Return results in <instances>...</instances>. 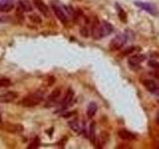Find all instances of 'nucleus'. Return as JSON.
Here are the masks:
<instances>
[{
  "instance_id": "f257e3e1",
  "label": "nucleus",
  "mask_w": 159,
  "mask_h": 149,
  "mask_svg": "<svg viewBox=\"0 0 159 149\" xmlns=\"http://www.w3.org/2000/svg\"><path fill=\"white\" fill-rule=\"evenodd\" d=\"M43 100H44L43 93L37 92L25 97L23 100H22V105L25 107H36V105H38L39 103H41L43 102Z\"/></svg>"
},
{
  "instance_id": "f03ea898",
  "label": "nucleus",
  "mask_w": 159,
  "mask_h": 149,
  "mask_svg": "<svg viewBox=\"0 0 159 149\" xmlns=\"http://www.w3.org/2000/svg\"><path fill=\"white\" fill-rule=\"evenodd\" d=\"M126 41H127V38L124 34L117 35V36L113 38L112 42H110V49L112 50V51H117V50L122 49V48L124 46Z\"/></svg>"
},
{
  "instance_id": "7ed1b4c3",
  "label": "nucleus",
  "mask_w": 159,
  "mask_h": 149,
  "mask_svg": "<svg viewBox=\"0 0 159 149\" xmlns=\"http://www.w3.org/2000/svg\"><path fill=\"white\" fill-rule=\"evenodd\" d=\"M135 5L139 8L143 9L144 11L148 12L150 13L151 15H157L158 12H157V9L156 7L154 6L153 4L151 3H148V2H141V1H136L135 2Z\"/></svg>"
},
{
  "instance_id": "20e7f679",
  "label": "nucleus",
  "mask_w": 159,
  "mask_h": 149,
  "mask_svg": "<svg viewBox=\"0 0 159 149\" xmlns=\"http://www.w3.org/2000/svg\"><path fill=\"white\" fill-rule=\"evenodd\" d=\"M52 9H53V11H54L55 15L57 16V18L59 19L63 24L67 23V22H68V17L64 12V10H63L61 7L58 6V5L52 4Z\"/></svg>"
},
{
  "instance_id": "39448f33",
  "label": "nucleus",
  "mask_w": 159,
  "mask_h": 149,
  "mask_svg": "<svg viewBox=\"0 0 159 149\" xmlns=\"http://www.w3.org/2000/svg\"><path fill=\"white\" fill-rule=\"evenodd\" d=\"M18 97V93L15 92H8L3 95H0V102L1 103H10L14 102Z\"/></svg>"
},
{
  "instance_id": "423d86ee",
  "label": "nucleus",
  "mask_w": 159,
  "mask_h": 149,
  "mask_svg": "<svg viewBox=\"0 0 159 149\" xmlns=\"http://www.w3.org/2000/svg\"><path fill=\"white\" fill-rule=\"evenodd\" d=\"M92 35L95 39H100L102 38V33H100V23L98 18H95L94 22L92 24Z\"/></svg>"
},
{
  "instance_id": "0eeeda50",
  "label": "nucleus",
  "mask_w": 159,
  "mask_h": 149,
  "mask_svg": "<svg viewBox=\"0 0 159 149\" xmlns=\"http://www.w3.org/2000/svg\"><path fill=\"white\" fill-rule=\"evenodd\" d=\"M113 31V27L110 23H108L107 21H102L100 23V33H102V38L105 36H108L110 34H112Z\"/></svg>"
},
{
  "instance_id": "6e6552de",
  "label": "nucleus",
  "mask_w": 159,
  "mask_h": 149,
  "mask_svg": "<svg viewBox=\"0 0 159 149\" xmlns=\"http://www.w3.org/2000/svg\"><path fill=\"white\" fill-rule=\"evenodd\" d=\"M13 8V0H0V12H10Z\"/></svg>"
},
{
  "instance_id": "1a4fd4ad",
  "label": "nucleus",
  "mask_w": 159,
  "mask_h": 149,
  "mask_svg": "<svg viewBox=\"0 0 159 149\" xmlns=\"http://www.w3.org/2000/svg\"><path fill=\"white\" fill-rule=\"evenodd\" d=\"M35 6L37 7V9L39 10L44 16H49V8L46 4L43 2V0H33Z\"/></svg>"
},
{
  "instance_id": "9d476101",
  "label": "nucleus",
  "mask_w": 159,
  "mask_h": 149,
  "mask_svg": "<svg viewBox=\"0 0 159 149\" xmlns=\"http://www.w3.org/2000/svg\"><path fill=\"white\" fill-rule=\"evenodd\" d=\"M18 7L22 12H31L33 11V5L29 0H20L18 2Z\"/></svg>"
},
{
  "instance_id": "9b49d317",
  "label": "nucleus",
  "mask_w": 159,
  "mask_h": 149,
  "mask_svg": "<svg viewBox=\"0 0 159 149\" xmlns=\"http://www.w3.org/2000/svg\"><path fill=\"white\" fill-rule=\"evenodd\" d=\"M145 60V56L144 55H141V54H137V55H134V56H131L129 57L128 59V64L130 66H138L140 64L141 62Z\"/></svg>"
},
{
  "instance_id": "f8f14e48",
  "label": "nucleus",
  "mask_w": 159,
  "mask_h": 149,
  "mask_svg": "<svg viewBox=\"0 0 159 149\" xmlns=\"http://www.w3.org/2000/svg\"><path fill=\"white\" fill-rule=\"evenodd\" d=\"M4 129L11 133H19L23 131L24 127L21 124H6L4 126Z\"/></svg>"
},
{
  "instance_id": "ddd939ff",
  "label": "nucleus",
  "mask_w": 159,
  "mask_h": 149,
  "mask_svg": "<svg viewBox=\"0 0 159 149\" xmlns=\"http://www.w3.org/2000/svg\"><path fill=\"white\" fill-rule=\"evenodd\" d=\"M74 95H75L74 90H73L72 89H69V90H68L67 93H66L65 97L63 98L61 105H63V107H68V105H70V103L72 102L73 98H74Z\"/></svg>"
},
{
  "instance_id": "4468645a",
  "label": "nucleus",
  "mask_w": 159,
  "mask_h": 149,
  "mask_svg": "<svg viewBox=\"0 0 159 149\" xmlns=\"http://www.w3.org/2000/svg\"><path fill=\"white\" fill-rule=\"evenodd\" d=\"M118 136L123 140H133L135 139V135L132 134L126 129H120L118 131Z\"/></svg>"
},
{
  "instance_id": "2eb2a0df",
  "label": "nucleus",
  "mask_w": 159,
  "mask_h": 149,
  "mask_svg": "<svg viewBox=\"0 0 159 149\" xmlns=\"http://www.w3.org/2000/svg\"><path fill=\"white\" fill-rule=\"evenodd\" d=\"M98 110V105L95 102H90L89 105H88V109H87V114L89 118H93L95 115Z\"/></svg>"
},
{
  "instance_id": "dca6fc26",
  "label": "nucleus",
  "mask_w": 159,
  "mask_h": 149,
  "mask_svg": "<svg viewBox=\"0 0 159 149\" xmlns=\"http://www.w3.org/2000/svg\"><path fill=\"white\" fill-rule=\"evenodd\" d=\"M143 85H145V88L151 93H156L157 92V85L153 80H146L144 81Z\"/></svg>"
},
{
  "instance_id": "f3484780",
  "label": "nucleus",
  "mask_w": 159,
  "mask_h": 149,
  "mask_svg": "<svg viewBox=\"0 0 159 149\" xmlns=\"http://www.w3.org/2000/svg\"><path fill=\"white\" fill-rule=\"evenodd\" d=\"M89 138L90 140V142L93 144H95V140H97V135H95V123L92 122L90 125V129H89Z\"/></svg>"
},
{
  "instance_id": "a211bd4d",
  "label": "nucleus",
  "mask_w": 159,
  "mask_h": 149,
  "mask_svg": "<svg viewBox=\"0 0 159 149\" xmlns=\"http://www.w3.org/2000/svg\"><path fill=\"white\" fill-rule=\"evenodd\" d=\"M115 7H117V14H118V17H119L120 21L123 22V23H126L127 22V15L124 12V10H123L118 4H115Z\"/></svg>"
},
{
  "instance_id": "6ab92c4d",
  "label": "nucleus",
  "mask_w": 159,
  "mask_h": 149,
  "mask_svg": "<svg viewBox=\"0 0 159 149\" xmlns=\"http://www.w3.org/2000/svg\"><path fill=\"white\" fill-rule=\"evenodd\" d=\"M60 95H61V90H60V89L54 90L51 93V95H49V100H50V102H56L58 98L60 97Z\"/></svg>"
},
{
  "instance_id": "aec40b11",
  "label": "nucleus",
  "mask_w": 159,
  "mask_h": 149,
  "mask_svg": "<svg viewBox=\"0 0 159 149\" xmlns=\"http://www.w3.org/2000/svg\"><path fill=\"white\" fill-rule=\"evenodd\" d=\"M69 125L73 130L76 131V132H80L81 125H80V122H79V120H78V119H74L72 121H69Z\"/></svg>"
},
{
  "instance_id": "412c9836",
  "label": "nucleus",
  "mask_w": 159,
  "mask_h": 149,
  "mask_svg": "<svg viewBox=\"0 0 159 149\" xmlns=\"http://www.w3.org/2000/svg\"><path fill=\"white\" fill-rule=\"evenodd\" d=\"M107 140H108V133L107 132H102L100 133V137H98V141H100V145H103V144H105V143L107 142Z\"/></svg>"
},
{
  "instance_id": "4be33fe9",
  "label": "nucleus",
  "mask_w": 159,
  "mask_h": 149,
  "mask_svg": "<svg viewBox=\"0 0 159 149\" xmlns=\"http://www.w3.org/2000/svg\"><path fill=\"white\" fill-rule=\"evenodd\" d=\"M40 146V139L39 137H35L34 140L32 141L31 143H30V145L28 146L29 149H36Z\"/></svg>"
},
{
  "instance_id": "5701e85b",
  "label": "nucleus",
  "mask_w": 159,
  "mask_h": 149,
  "mask_svg": "<svg viewBox=\"0 0 159 149\" xmlns=\"http://www.w3.org/2000/svg\"><path fill=\"white\" fill-rule=\"evenodd\" d=\"M11 85V82L8 79H0V88H8Z\"/></svg>"
},
{
  "instance_id": "b1692460",
  "label": "nucleus",
  "mask_w": 159,
  "mask_h": 149,
  "mask_svg": "<svg viewBox=\"0 0 159 149\" xmlns=\"http://www.w3.org/2000/svg\"><path fill=\"white\" fill-rule=\"evenodd\" d=\"M80 32H81V35H82V36H84L85 38L89 37V30H88V28L86 26L82 27L81 30H80Z\"/></svg>"
},
{
  "instance_id": "393cba45",
  "label": "nucleus",
  "mask_w": 159,
  "mask_h": 149,
  "mask_svg": "<svg viewBox=\"0 0 159 149\" xmlns=\"http://www.w3.org/2000/svg\"><path fill=\"white\" fill-rule=\"evenodd\" d=\"M148 66H149L150 68H153V69H159V63L158 62H156V61H153V60H151L148 62Z\"/></svg>"
},
{
  "instance_id": "a878e982",
  "label": "nucleus",
  "mask_w": 159,
  "mask_h": 149,
  "mask_svg": "<svg viewBox=\"0 0 159 149\" xmlns=\"http://www.w3.org/2000/svg\"><path fill=\"white\" fill-rule=\"evenodd\" d=\"M136 48L135 47H130V48H127L126 50H124V51L122 52V55H124V56H127V55L131 54V53H133L135 51Z\"/></svg>"
},
{
  "instance_id": "bb28decb",
  "label": "nucleus",
  "mask_w": 159,
  "mask_h": 149,
  "mask_svg": "<svg viewBox=\"0 0 159 149\" xmlns=\"http://www.w3.org/2000/svg\"><path fill=\"white\" fill-rule=\"evenodd\" d=\"M29 18H30L31 21L35 22V23H41V22H42L41 18H40L39 16H37V15H32V16H30Z\"/></svg>"
},
{
  "instance_id": "cd10ccee",
  "label": "nucleus",
  "mask_w": 159,
  "mask_h": 149,
  "mask_svg": "<svg viewBox=\"0 0 159 149\" xmlns=\"http://www.w3.org/2000/svg\"><path fill=\"white\" fill-rule=\"evenodd\" d=\"M9 17H5V16H0V22H7L8 21Z\"/></svg>"
},
{
  "instance_id": "c85d7f7f",
  "label": "nucleus",
  "mask_w": 159,
  "mask_h": 149,
  "mask_svg": "<svg viewBox=\"0 0 159 149\" xmlns=\"http://www.w3.org/2000/svg\"><path fill=\"white\" fill-rule=\"evenodd\" d=\"M156 122H157V124L159 125V112H158L157 117H156Z\"/></svg>"
},
{
  "instance_id": "c756f323",
  "label": "nucleus",
  "mask_w": 159,
  "mask_h": 149,
  "mask_svg": "<svg viewBox=\"0 0 159 149\" xmlns=\"http://www.w3.org/2000/svg\"><path fill=\"white\" fill-rule=\"evenodd\" d=\"M154 77H156L157 79H159V73H154Z\"/></svg>"
},
{
  "instance_id": "7c9ffc66",
  "label": "nucleus",
  "mask_w": 159,
  "mask_h": 149,
  "mask_svg": "<svg viewBox=\"0 0 159 149\" xmlns=\"http://www.w3.org/2000/svg\"><path fill=\"white\" fill-rule=\"evenodd\" d=\"M2 123V117H1V113H0V124Z\"/></svg>"
},
{
  "instance_id": "2f4dec72",
  "label": "nucleus",
  "mask_w": 159,
  "mask_h": 149,
  "mask_svg": "<svg viewBox=\"0 0 159 149\" xmlns=\"http://www.w3.org/2000/svg\"><path fill=\"white\" fill-rule=\"evenodd\" d=\"M158 102V105H159V100H158V102Z\"/></svg>"
}]
</instances>
